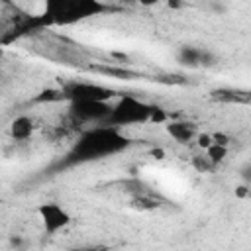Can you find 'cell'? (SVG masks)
<instances>
[{"instance_id":"6da1fadb","label":"cell","mask_w":251,"mask_h":251,"mask_svg":"<svg viewBox=\"0 0 251 251\" xmlns=\"http://www.w3.org/2000/svg\"><path fill=\"white\" fill-rule=\"evenodd\" d=\"M124 147H127V139L126 135H122L120 127L102 126V127H94L82 133L71 157L73 161H90V159L118 153Z\"/></svg>"},{"instance_id":"7a4b0ae2","label":"cell","mask_w":251,"mask_h":251,"mask_svg":"<svg viewBox=\"0 0 251 251\" xmlns=\"http://www.w3.org/2000/svg\"><path fill=\"white\" fill-rule=\"evenodd\" d=\"M104 10V4L94 0H57L45 4V20L55 24H71Z\"/></svg>"},{"instance_id":"3957f363","label":"cell","mask_w":251,"mask_h":251,"mask_svg":"<svg viewBox=\"0 0 251 251\" xmlns=\"http://www.w3.org/2000/svg\"><path fill=\"white\" fill-rule=\"evenodd\" d=\"M151 108H153L151 104H145L133 96H122L114 104V110H112L108 124L114 127H122V126H133V124L149 122Z\"/></svg>"},{"instance_id":"277c9868","label":"cell","mask_w":251,"mask_h":251,"mask_svg":"<svg viewBox=\"0 0 251 251\" xmlns=\"http://www.w3.org/2000/svg\"><path fill=\"white\" fill-rule=\"evenodd\" d=\"M114 104L100 100H80L71 102V116L76 122H108L112 116Z\"/></svg>"},{"instance_id":"5b68a950","label":"cell","mask_w":251,"mask_h":251,"mask_svg":"<svg viewBox=\"0 0 251 251\" xmlns=\"http://www.w3.org/2000/svg\"><path fill=\"white\" fill-rule=\"evenodd\" d=\"M67 100L71 102H80V100H100V102H110V98H114V90L100 86V84H92V82H71L63 88Z\"/></svg>"},{"instance_id":"8992f818","label":"cell","mask_w":251,"mask_h":251,"mask_svg":"<svg viewBox=\"0 0 251 251\" xmlns=\"http://www.w3.org/2000/svg\"><path fill=\"white\" fill-rule=\"evenodd\" d=\"M37 214L41 218V224L43 227L49 231V233H57L59 229L67 227L69 222H71V216L65 208H61L59 204L55 202H45L37 208Z\"/></svg>"},{"instance_id":"52a82bcc","label":"cell","mask_w":251,"mask_h":251,"mask_svg":"<svg viewBox=\"0 0 251 251\" xmlns=\"http://www.w3.org/2000/svg\"><path fill=\"white\" fill-rule=\"evenodd\" d=\"M178 63L184 67H210L216 63V57L208 51V49H200V47H180L178 49Z\"/></svg>"},{"instance_id":"ba28073f","label":"cell","mask_w":251,"mask_h":251,"mask_svg":"<svg viewBox=\"0 0 251 251\" xmlns=\"http://www.w3.org/2000/svg\"><path fill=\"white\" fill-rule=\"evenodd\" d=\"M88 71L110 76V78H118V80H133V78L141 76L137 71H131V69L120 67V65H88Z\"/></svg>"},{"instance_id":"9c48e42d","label":"cell","mask_w":251,"mask_h":251,"mask_svg":"<svg viewBox=\"0 0 251 251\" xmlns=\"http://www.w3.org/2000/svg\"><path fill=\"white\" fill-rule=\"evenodd\" d=\"M165 127H167V133H169L173 139L180 141V143H188V141H192V139H194V126H192V124H188V122L171 120Z\"/></svg>"},{"instance_id":"30bf717a","label":"cell","mask_w":251,"mask_h":251,"mask_svg":"<svg viewBox=\"0 0 251 251\" xmlns=\"http://www.w3.org/2000/svg\"><path fill=\"white\" fill-rule=\"evenodd\" d=\"M212 100L216 102H226V104H239V102H249L251 96L249 92H241V90H235V88H218V90H212Z\"/></svg>"},{"instance_id":"8fae6325","label":"cell","mask_w":251,"mask_h":251,"mask_svg":"<svg viewBox=\"0 0 251 251\" xmlns=\"http://www.w3.org/2000/svg\"><path fill=\"white\" fill-rule=\"evenodd\" d=\"M10 133H12V137L18 139V141L29 139L31 133H33V120L27 118V116H18V118L12 122V126H10Z\"/></svg>"},{"instance_id":"7c38bea8","label":"cell","mask_w":251,"mask_h":251,"mask_svg":"<svg viewBox=\"0 0 251 251\" xmlns=\"http://www.w3.org/2000/svg\"><path fill=\"white\" fill-rule=\"evenodd\" d=\"M131 208L133 210H141V212H151V210H157L161 204L157 198H153L149 192H143V194H137V196H131Z\"/></svg>"},{"instance_id":"4fadbf2b","label":"cell","mask_w":251,"mask_h":251,"mask_svg":"<svg viewBox=\"0 0 251 251\" xmlns=\"http://www.w3.org/2000/svg\"><path fill=\"white\" fill-rule=\"evenodd\" d=\"M204 155L214 163V165H220L226 157H227V147H222V145H210L206 151H204Z\"/></svg>"},{"instance_id":"5bb4252c","label":"cell","mask_w":251,"mask_h":251,"mask_svg":"<svg viewBox=\"0 0 251 251\" xmlns=\"http://www.w3.org/2000/svg\"><path fill=\"white\" fill-rule=\"evenodd\" d=\"M35 100H37V102H61V100H67V96H65L63 90L47 88V90H43Z\"/></svg>"},{"instance_id":"9a60e30c","label":"cell","mask_w":251,"mask_h":251,"mask_svg":"<svg viewBox=\"0 0 251 251\" xmlns=\"http://www.w3.org/2000/svg\"><path fill=\"white\" fill-rule=\"evenodd\" d=\"M192 167H194L198 173H210L216 165H214L206 155H194V157H192Z\"/></svg>"},{"instance_id":"2e32d148","label":"cell","mask_w":251,"mask_h":251,"mask_svg":"<svg viewBox=\"0 0 251 251\" xmlns=\"http://www.w3.org/2000/svg\"><path fill=\"white\" fill-rule=\"evenodd\" d=\"M149 122L151 124H169V116L163 108L159 106H153L151 108V114H149Z\"/></svg>"},{"instance_id":"e0dca14e","label":"cell","mask_w":251,"mask_h":251,"mask_svg":"<svg viewBox=\"0 0 251 251\" xmlns=\"http://www.w3.org/2000/svg\"><path fill=\"white\" fill-rule=\"evenodd\" d=\"M196 143H198V147L200 149H208L210 145H214V139H212V133H198L196 135Z\"/></svg>"},{"instance_id":"ac0fdd59","label":"cell","mask_w":251,"mask_h":251,"mask_svg":"<svg viewBox=\"0 0 251 251\" xmlns=\"http://www.w3.org/2000/svg\"><path fill=\"white\" fill-rule=\"evenodd\" d=\"M212 139H214L216 145H222V147H227V145H229V135H226L224 131H216V133H212Z\"/></svg>"},{"instance_id":"d6986e66","label":"cell","mask_w":251,"mask_h":251,"mask_svg":"<svg viewBox=\"0 0 251 251\" xmlns=\"http://www.w3.org/2000/svg\"><path fill=\"white\" fill-rule=\"evenodd\" d=\"M239 176L245 180V184H247V186L251 184V163H245V165L241 167V171H239Z\"/></svg>"},{"instance_id":"ffe728a7","label":"cell","mask_w":251,"mask_h":251,"mask_svg":"<svg viewBox=\"0 0 251 251\" xmlns=\"http://www.w3.org/2000/svg\"><path fill=\"white\" fill-rule=\"evenodd\" d=\"M249 194H251V188H249L247 184H241V186L235 188V196H237V198H247Z\"/></svg>"},{"instance_id":"44dd1931","label":"cell","mask_w":251,"mask_h":251,"mask_svg":"<svg viewBox=\"0 0 251 251\" xmlns=\"http://www.w3.org/2000/svg\"><path fill=\"white\" fill-rule=\"evenodd\" d=\"M151 155H153L155 159H163V155H165V151H163V149H153V151H151Z\"/></svg>"},{"instance_id":"7402d4cb","label":"cell","mask_w":251,"mask_h":251,"mask_svg":"<svg viewBox=\"0 0 251 251\" xmlns=\"http://www.w3.org/2000/svg\"><path fill=\"white\" fill-rule=\"evenodd\" d=\"M75 251H102V249H94V247H90V249H75Z\"/></svg>"},{"instance_id":"603a6c76","label":"cell","mask_w":251,"mask_h":251,"mask_svg":"<svg viewBox=\"0 0 251 251\" xmlns=\"http://www.w3.org/2000/svg\"><path fill=\"white\" fill-rule=\"evenodd\" d=\"M249 96H251V92H249Z\"/></svg>"}]
</instances>
